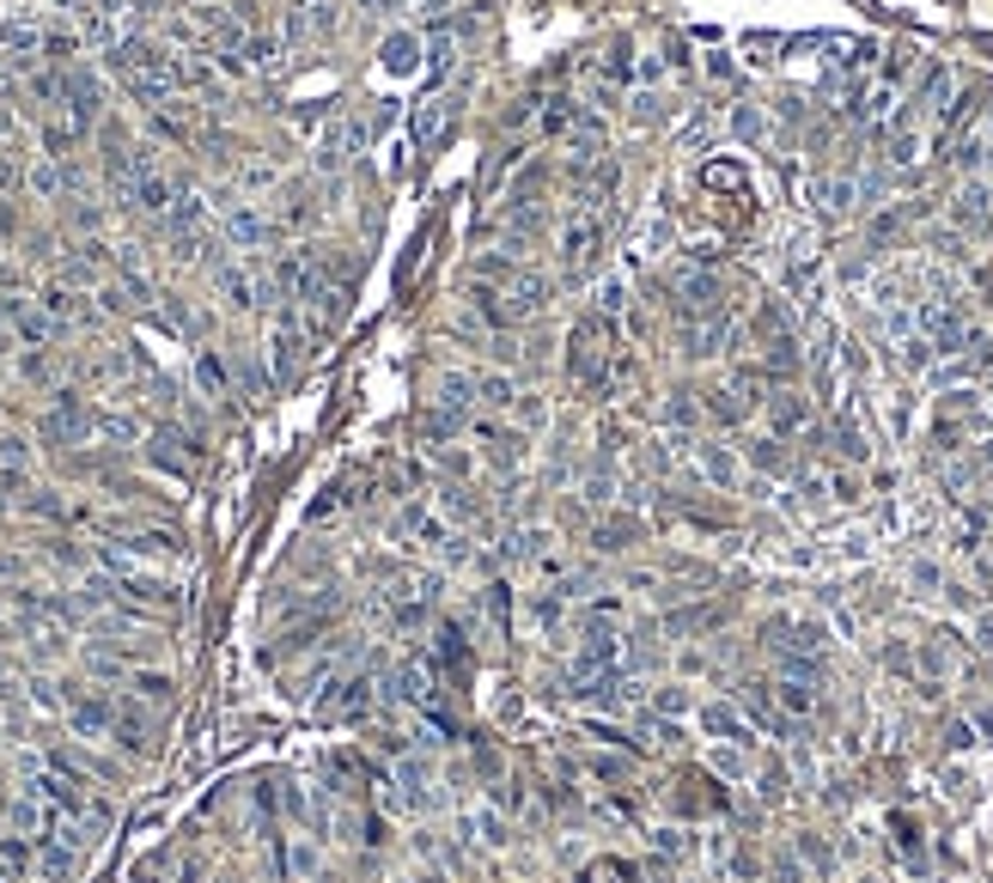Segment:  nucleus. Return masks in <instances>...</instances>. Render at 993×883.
<instances>
[{"label": "nucleus", "mask_w": 993, "mask_h": 883, "mask_svg": "<svg viewBox=\"0 0 993 883\" xmlns=\"http://www.w3.org/2000/svg\"><path fill=\"white\" fill-rule=\"evenodd\" d=\"M123 195L140 207V214H172V207H177V189H172V177H165L159 165H147V171H140V177L123 189Z\"/></svg>", "instance_id": "39448f33"}, {"label": "nucleus", "mask_w": 993, "mask_h": 883, "mask_svg": "<svg viewBox=\"0 0 993 883\" xmlns=\"http://www.w3.org/2000/svg\"><path fill=\"white\" fill-rule=\"evenodd\" d=\"M32 184L43 189V195H55V189H62V171H55V165H43V171H37V177H32Z\"/></svg>", "instance_id": "6ab92c4d"}, {"label": "nucleus", "mask_w": 993, "mask_h": 883, "mask_svg": "<svg viewBox=\"0 0 993 883\" xmlns=\"http://www.w3.org/2000/svg\"><path fill=\"white\" fill-rule=\"evenodd\" d=\"M219 293H226V305L250 311V305H256V280H250L244 268H219Z\"/></svg>", "instance_id": "f8f14e48"}, {"label": "nucleus", "mask_w": 993, "mask_h": 883, "mask_svg": "<svg viewBox=\"0 0 993 883\" xmlns=\"http://www.w3.org/2000/svg\"><path fill=\"white\" fill-rule=\"evenodd\" d=\"M451 62H457V37H451V31H433V37H427V74L445 79Z\"/></svg>", "instance_id": "ddd939ff"}, {"label": "nucleus", "mask_w": 993, "mask_h": 883, "mask_svg": "<svg viewBox=\"0 0 993 883\" xmlns=\"http://www.w3.org/2000/svg\"><path fill=\"white\" fill-rule=\"evenodd\" d=\"M305 341H311V329L299 324L293 311L275 324V336H268V366H275V384H293L299 378V366H305Z\"/></svg>", "instance_id": "7ed1b4c3"}, {"label": "nucleus", "mask_w": 993, "mask_h": 883, "mask_svg": "<svg viewBox=\"0 0 993 883\" xmlns=\"http://www.w3.org/2000/svg\"><path fill=\"white\" fill-rule=\"evenodd\" d=\"M62 98H67V116H74V128H92V116H98V79H92V74H67V79H62Z\"/></svg>", "instance_id": "0eeeda50"}, {"label": "nucleus", "mask_w": 993, "mask_h": 883, "mask_svg": "<svg viewBox=\"0 0 993 883\" xmlns=\"http://www.w3.org/2000/svg\"><path fill=\"white\" fill-rule=\"evenodd\" d=\"M579 883H640V871H634V866H621V859H598V866H591Z\"/></svg>", "instance_id": "2eb2a0df"}, {"label": "nucleus", "mask_w": 993, "mask_h": 883, "mask_svg": "<svg viewBox=\"0 0 993 883\" xmlns=\"http://www.w3.org/2000/svg\"><path fill=\"white\" fill-rule=\"evenodd\" d=\"M116 74H123L147 104H165V98L177 92L184 67H177L165 49H153V43H123V49H116Z\"/></svg>", "instance_id": "f03ea898"}, {"label": "nucleus", "mask_w": 993, "mask_h": 883, "mask_svg": "<svg viewBox=\"0 0 993 883\" xmlns=\"http://www.w3.org/2000/svg\"><path fill=\"white\" fill-rule=\"evenodd\" d=\"M543 189H549V165L537 159V165H525L513 177V195H506V207H543Z\"/></svg>", "instance_id": "6e6552de"}, {"label": "nucleus", "mask_w": 993, "mask_h": 883, "mask_svg": "<svg viewBox=\"0 0 993 883\" xmlns=\"http://www.w3.org/2000/svg\"><path fill=\"white\" fill-rule=\"evenodd\" d=\"M196 384H202L208 396H232V373H226V359L202 354V359H196Z\"/></svg>", "instance_id": "9d476101"}, {"label": "nucleus", "mask_w": 993, "mask_h": 883, "mask_svg": "<svg viewBox=\"0 0 993 883\" xmlns=\"http://www.w3.org/2000/svg\"><path fill=\"white\" fill-rule=\"evenodd\" d=\"M287 871H293V878H311V871H317V847H311V841H293V847H287Z\"/></svg>", "instance_id": "f3484780"}, {"label": "nucleus", "mask_w": 993, "mask_h": 883, "mask_svg": "<svg viewBox=\"0 0 993 883\" xmlns=\"http://www.w3.org/2000/svg\"><path fill=\"white\" fill-rule=\"evenodd\" d=\"M481 403L488 408H506V415H513V403H518V390L506 384V378H481Z\"/></svg>", "instance_id": "dca6fc26"}, {"label": "nucleus", "mask_w": 993, "mask_h": 883, "mask_svg": "<svg viewBox=\"0 0 993 883\" xmlns=\"http://www.w3.org/2000/svg\"><path fill=\"white\" fill-rule=\"evenodd\" d=\"M616 348H621V336H616L609 317H598V311L579 317L574 336H567V378L586 384V390H598L609 373H616Z\"/></svg>", "instance_id": "f257e3e1"}, {"label": "nucleus", "mask_w": 993, "mask_h": 883, "mask_svg": "<svg viewBox=\"0 0 993 883\" xmlns=\"http://www.w3.org/2000/svg\"><path fill=\"white\" fill-rule=\"evenodd\" d=\"M43 433H49V439H79V433H86V408H79L74 396H67V403L43 420Z\"/></svg>", "instance_id": "9b49d317"}, {"label": "nucleus", "mask_w": 993, "mask_h": 883, "mask_svg": "<svg viewBox=\"0 0 993 883\" xmlns=\"http://www.w3.org/2000/svg\"><path fill=\"white\" fill-rule=\"evenodd\" d=\"M135 689H140V701H153V707H159V701L172 695V677H159V670H147V677H135Z\"/></svg>", "instance_id": "a211bd4d"}, {"label": "nucleus", "mask_w": 993, "mask_h": 883, "mask_svg": "<svg viewBox=\"0 0 993 883\" xmlns=\"http://www.w3.org/2000/svg\"><path fill=\"white\" fill-rule=\"evenodd\" d=\"M457 98H464V92H433L427 104L415 110V123H408V135H415V147H420V153H433L439 140H445L451 116H457Z\"/></svg>", "instance_id": "20e7f679"}, {"label": "nucleus", "mask_w": 993, "mask_h": 883, "mask_svg": "<svg viewBox=\"0 0 993 883\" xmlns=\"http://www.w3.org/2000/svg\"><path fill=\"white\" fill-rule=\"evenodd\" d=\"M67 719H74V731H79V737H104V731L116 726V701H104V695H86V701H74V707H67Z\"/></svg>", "instance_id": "423d86ee"}, {"label": "nucleus", "mask_w": 993, "mask_h": 883, "mask_svg": "<svg viewBox=\"0 0 993 883\" xmlns=\"http://www.w3.org/2000/svg\"><path fill=\"white\" fill-rule=\"evenodd\" d=\"M415 55H420V43H415L408 31L385 43V67H390V74H408V67H415Z\"/></svg>", "instance_id": "4468645a"}, {"label": "nucleus", "mask_w": 993, "mask_h": 883, "mask_svg": "<svg viewBox=\"0 0 993 883\" xmlns=\"http://www.w3.org/2000/svg\"><path fill=\"white\" fill-rule=\"evenodd\" d=\"M226 238H232V244H244V250H256L268 238V219L256 214V207H232V214H226Z\"/></svg>", "instance_id": "1a4fd4ad"}]
</instances>
